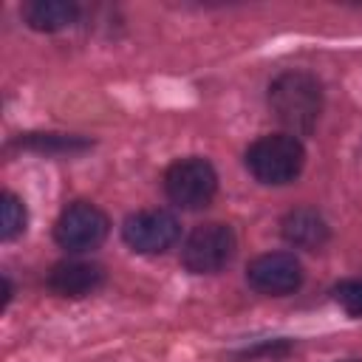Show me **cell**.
I'll list each match as a JSON object with an SVG mask.
<instances>
[{"mask_svg":"<svg viewBox=\"0 0 362 362\" xmlns=\"http://www.w3.org/2000/svg\"><path fill=\"white\" fill-rule=\"evenodd\" d=\"M105 283V272L96 263L62 260L48 272V288L59 297H85Z\"/></svg>","mask_w":362,"mask_h":362,"instance_id":"8","label":"cell"},{"mask_svg":"<svg viewBox=\"0 0 362 362\" xmlns=\"http://www.w3.org/2000/svg\"><path fill=\"white\" fill-rule=\"evenodd\" d=\"M269 105L291 133H311L322 113V85L305 71H286L269 88Z\"/></svg>","mask_w":362,"mask_h":362,"instance_id":"1","label":"cell"},{"mask_svg":"<svg viewBox=\"0 0 362 362\" xmlns=\"http://www.w3.org/2000/svg\"><path fill=\"white\" fill-rule=\"evenodd\" d=\"M122 235L133 252L158 255L178 240V221L164 209H144L124 221Z\"/></svg>","mask_w":362,"mask_h":362,"instance_id":"6","label":"cell"},{"mask_svg":"<svg viewBox=\"0 0 362 362\" xmlns=\"http://www.w3.org/2000/svg\"><path fill=\"white\" fill-rule=\"evenodd\" d=\"M334 300L354 317H362V283L359 280H342L334 286Z\"/></svg>","mask_w":362,"mask_h":362,"instance_id":"13","label":"cell"},{"mask_svg":"<svg viewBox=\"0 0 362 362\" xmlns=\"http://www.w3.org/2000/svg\"><path fill=\"white\" fill-rule=\"evenodd\" d=\"M283 238L297 249H320L328 240V226L314 209H294L283 218Z\"/></svg>","mask_w":362,"mask_h":362,"instance_id":"9","label":"cell"},{"mask_svg":"<svg viewBox=\"0 0 362 362\" xmlns=\"http://www.w3.org/2000/svg\"><path fill=\"white\" fill-rule=\"evenodd\" d=\"M76 14H79L76 3H65V0H37L23 6V17L34 31H59L71 25Z\"/></svg>","mask_w":362,"mask_h":362,"instance_id":"10","label":"cell"},{"mask_svg":"<svg viewBox=\"0 0 362 362\" xmlns=\"http://www.w3.org/2000/svg\"><path fill=\"white\" fill-rule=\"evenodd\" d=\"M23 229H25V206H23V201L17 195H11V192H3V198H0V235H3V240L17 238Z\"/></svg>","mask_w":362,"mask_h":362,"instance_id":"12","label":"cell"},{"mask_svg":"<svg viewBox=\"0 0 362 362\" xmlns=\"http://www.w3.org/2000/svg\"><path fill=\"white\" fill-rule=\"evenodd\" d=\"M235 255V235L226 223H201L189 232L181 260L195 274H212L223 269Z\"/></svg>","mask_w":362,"mask_h":362,"instance_id":"4","label":"cell"},{"mask_svg":"<svg viewBox=\"0 0 362 362\" xmlns=\"http://www.w3.org/2000/svg\"><path fill=\"white\" fill-rule=\"evenodd\" d=\"M351 362H354V359H351Z\"/></svg>","mask_w":362,"mask_h":362,"instance_id":"14","label":"cell"},{"mask_svg":"<svg viewBox=\"0 0 362 362\" xmlns=\"http://www.w3.org/2000/svg\"><path fill=\"white\" fill-rule=\"evenodd\" d=\"M20 147H28V150H40V153H79V150H88L90 141L88 139H79V136H62V133H25L20 141Z\"/></svg>","mask_w":362,"mask_h":362,"instance_id":"11","label":"cell"},{"mask_svg":"<svg viewBox=\"0 0 362 362\" xmlns=\"http://www.w3.org/2000/svg\"><path fill=\"white\" fill-rule=\"evenodd\" d=\"M164 189H167V198L181 209H201L212 201L218 189V175L212 164L198 156L181 158L170 164V170L164 173Z\"/></svg>","mask_w":362,"mask_h":362,"instance_id":"3","label":"cell"},{"mask_svg":"<svg viewBox=\"0 0 362 362\" xmlns=\"http://www.w3.org/2000/svg\"><path fill=\"white\" fill-rule=\"evenodd\" d=\"M246 280L263 294H291L303 283V266L288 252H269L249 263Z\"/></svg>","mask_w":362,"mask_h":362,"instance_id":"7","label":"cell"},{"mask_svg":"<svg viewBox=\"0 0 362 362\" xmlns=\"http://www.w3.org/2000/svg\"><path fill=\"white\" fill-rule=\"evenodd\" d=\"M305 161V150L294 136L272 133L257 139L246 150V167L249 173L263 184H288L300 175Z\"/></svg>","mask_w":362,"mask_h":362,"instance_id":"2","label":"cell"},{"mask_svg":"<svg viewBox=\"0 0 362 362\" xmlns=\"http://www.w3.org/2000/svg\"><path fill=\"white\" fill-rule=\"evenodd\" d=\"M105 235H107V215L88 201H76L65 206L54 226L57 243L68 252H90L105 240Z\"/></svg>","mask_w":362,"mask_h":362,"instance_id":"5","label":"cell"}]
</instances>
